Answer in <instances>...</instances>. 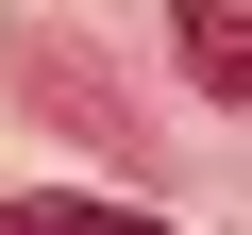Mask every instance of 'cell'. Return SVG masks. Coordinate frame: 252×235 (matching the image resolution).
Segmentation results:
<instances>
[{
	"label": "cell",
	"mask_w": 252,
	"mask_h": 235,
	"mask_svg": "<svg viewBox=\"0 0 252 235\" xmlns=\"http://www.w3.org/2000/svg\"><path fill=\"white\" fill-rule=\"evenodd\" d=\"M168 34H185V67L219 101H252V0H168Z\"/></svg>",
	"instance_id": "obj_1"
},
{
	"label": "cell",
	"mask_w": 252,
	"mask_h": 235,
	"mask_svg": "<svg viewBox=\"0 0 252 235\" xmlns=\"http://www.w3.org/2000/svg\"><path fill=\"white\" fill-rule=\"evenodd\" d=\"M17 235H185V218H135V202H84V185H34Z\"/></svg>",
	"instance_id": "obj_2"
}]
</instances>
